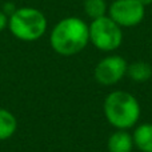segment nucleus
<instances>
[{
	"label": "nucleus",
	"instance_id": "f257e3e1",
	"mask_svg": "<svg viewBox=\"0 0 152 152\" xmlns=\"http://www.w3.org/2000/svg\"><path fill=\"white\" fill-rule=\"evenodd\" d=\"M89 43V27L83 19L68 16L55 24L50 34V44L61 56L80 53Z\"/></svg>",
	"mask_w": 152,
	"mask_h": 152
},
{
	"label": "nucleus",
	"instance_id": "f03ea898",
	"mask_svg": "<svg viewBox=\"0 0 152 152\" xmlns=\"http://www.w3.org/2000/svg\"><path fill=\"white\" fill-rule=\"evenodd\" d=\"M104 115L108 123L118 129H128L140 119V104L132 94L113 91L104 100Z\"/></svg>",
	"mask_w": 152,
	"mask_h": 152
},
{
	"label": "nucleus",
	"instance_id": "7ed1b4c3",
	"mask_svg": "<svg viewBox=\"0 0 152 152\" xmlns=\"http://www.w3.org/2000/svg\"><path fill=\"white\" fill-rule=\"evenodd\" d=\"M48 21L40 10L34 7L16 8L8 18V28L21 42H36L45 34Z\"/></svg>",
	"mask_w": 152,
	"mask_h": 152
},
{
	"label": "nucleus",
	"instance_id": "20e7f679",
	"mask_svg": "<svg viewBox=\"0 0 152 152\" xmlns=\"http://www.w3.org/2000/svg\"><path fill=\"white\" fill-rule=\"evenodd\" d=\"M88 27L89 43L96 50L103 52H112L123 43V28L108 15L91 20Z\"/></svg>",
	"mask_w": 152,
	"mask_h": 152
},
{
	"label": "nucleus",
	"instance_id": "39448f33",
	"mask_svg": "<svg viewBox=\"0 0 152 152\" xmlns=\"http://www.w3.org/2000/svg\"><path fill=\"white\" fill-rule=\"evenodd\" d=\"M107 15L121 28H131L144 20L145 7L139 0H113L108 5Z\"/></svg>",
	"mask_w": 152,
	"mask_h": 152
},
{
	"label": "nucleus",
	"instance_id": "423d86ee",
	"mask_svg": "<svg viewBox=\"0 0 152 152\" xmlns=\"http://www.w3.org/2000/svg\"><path fill=\"white\" fill-rule=\"evenodd\" d=\"M128 63L120 55L103 58L95 67V80L103 86H113L127 75Z\"/></svg>",
	"mask_w": 152,
	"mask_h": 152
},
{
	"label": "nucleus",
	"instance_id": "0eeeda50",
	"mask_svg": "<svg viewBox=\"0 0 152 152\" xmlns=\"http://www.w3.org/2000/svg\"><path fill=\"white\" fill-rule=\"evenodd\" d=\"M107 148L108 152H131L134 148L132 135L126 129H118L110 136Z\"/></svg>",
	"mask_w": 152,
	"mask_h": 152
},
{
	"label": "nucleus",
	"instance_id": "6e6552de",
	"mask_svg": "<svg viewBox=\"0 0 152 152\" xmlns=\"http://www.w3.org/2000/svg\"><path fill=\"white\" fill-rule=\"evenodd\" d=\"M134 145L142 152H152V124L143 123L132 134Z\"/></svg>",
	"mask_w": 152,
	"mask_h": 152
},
{
	"label": "nucleus",
	"instance_id": "1a4fd4ad",
	"mask_svg": "<svg viewBox=\"0 0 152 152\" xmlns=\"http://www.w3.org/2000/svg\"><path fill=\"white\" fill-rule=\"evenodd\" d=\"M127 76L136 83H145L152 77V67L147 61H134L127 67Z\"/></svg>",
	"mask_w": 152,
	"mask_h": 152
},
{
	"label": "nucleus",
	"instance_id": "9d476101",
	"mask_svg": "<svg viewBox=\"0 0 152 152\" xmlns=\"http://www.w3.org/2000/svg\"><path fill=\"white\" fill-rule=\"evenodd\" d=\"M18 121L12 112L0 108V140H7L16 132Z\"/></svg>",
	"mask_w": 152,
	"mask_h": 152
},
{
	"label": "nucleus",
	"instance_id": "9b49d317",
	"mask_svg": "<svg viewBox=\"0 0 152 152\" xmlns=\"http://www.w3.org/2000/svg\"><path fill=\"white\" fill-rule=\"evenodd\" d=\"M83 8L91 20L105 16L108 12V4L105 0H84Z\"/></svg>",
	"mask_w": 152,
	"mask_h": 152
},
{
	"label": "nucleus",
	"instance_id": "f8f14e48",
	"mask_svg": "<svg viewBox=\"0 0 152 152\" xmlns=\"http://www.w3.org/2000/svg\"><path fill=\"white\" fill-rule=\"evenodd\" d=\"M8 27V16L3 11H0V32H3Z\"/></svg>",
	"mask_w": 152,
	"mask_h": 152
},
{
	"label": "nucleus",
	"instance_id": "ddd939ff",
	"mask_svg": "<svg viewBox=\"0 0 152 152\" xmlns=\"http://www.w3.org/2000/svg\"><path fill=\"white\" fill-rule=\"evenodd\" d=\"M140 3H142L144 7H147V5H151L152 4V0H139Z\"/></svg>",
	"mask_w": 152,
	"mask_h": 152
}]
</instances>
